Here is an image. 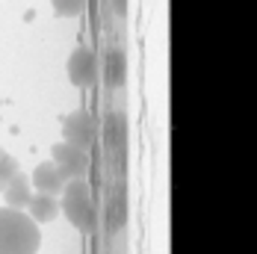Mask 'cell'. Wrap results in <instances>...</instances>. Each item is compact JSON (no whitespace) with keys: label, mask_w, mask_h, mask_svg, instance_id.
<instances>
[{"label":"cell","mask_w":257,"mask_h":254,"mask_svg":"<svg viewBox=\"0 0 257 254\" xmlns=\"http://www.w3.org/2000/svg\"><path fill=\"white\" fill-rule=\"evenodd\" d=\"M42 245L39 225L21 210H0V254H36Z\"/></svg>","instance_id":"obj_1"},{"label":"cell","mask_w":257,"mask_h":254,"mask_svg":"<svg viewBox=\"0 0 257 254\" xmlns=\"http://www.w3.org/2000/svg\"><path fill=\"white\" fill-rule=\"evenodd\" d=\"M62 201H59V213H65V219L77 230H89L95 225V207H92V192L89 183L83 178L65 180L62 186Z\"/></svg>","instance_id":"obj_2"},{"label":"cell","mask_w":257,"mask_h":254,"mask_svg":"<svg viewBox=\"0 0 257 254\" xmlns=\"http://www.w3.org/2000/svg\"><path fill=\"white\" fill-rule=\"evenodd\" d=\"M53 166L59 169V175L65 180L83 178L89 172V154L77 148V145H68V142H56L53 145Z\"/></svg>","instance_id":"obj_3"},{"label":"cell","mask_w":257,"mask_h":254,"mask_svg":"<svg viewBox=\"0 0 257 254\" xmlns=\"http://www.w3.org/2000/svg\"><path fill=\"white\" fill-rule=\"evenodd\" d=\"M68 80L77 89H89L98 80V59L89 48H74L68 56Z\"/></svg>","instance_id":"obj_4"},{"label":"cell","mask_w":257,"mask_h":254,"mask_svg":"<svg viewBox=\"0 0 257 254\" xmlns=\"http://www.w3.org/2000/svg\"><path fill=\"white\" fill-rule=\"evenodd\" d=\"M62 139H65L68 145H77V148L86 151V148L95 142V121H92V115H89L86 109L71 112V115L65 118V124H62Z\"/></svg>","instance_id":"obj_5"},{"label":"cell","mask_w":257,"mask_h":254,"mask_svg":"<svg viewBox=\"0 0 257 254\" xmlns=\"http://www.w3.org/2000/svg\"><path fill=\"white\" fill-rule=\"evenodd\" d=\"M0 195H3L6 207H12V210H24L27 201H30V195H33V192H30V178L21 175V172H15L12 178L0 186Z\"/></svg>","instance_id":"obj_6"},{"label":"cell","mask_w":257,"mask_h":254,"mask_svg":"<svg viewBox=\"0 0 257 254\" xmlns=\"http://www.w3.org/2000/svg\"><path fill=\"white\" fill-rule=\"evenodd\" d=\"M30 183L36 186V192H48V195H59L62 186H65V178L59 175V169L53 163H39L33 169V178Z\"/></svg>","instance_id":"obj_7"},{"label":"cell","mask_w":257,"mask_h":254,"mask_svg":"<svg viewBox=\"0 0 257 254\" xmlns=\"http://www.w3.org/2000/svg\"><path fill=\"white\" fill-rule=\"evenodd\" d=\"M30 219L36 222V225H42V222H53L56 216H59V201H56V195H48V192H36V195H30Z\"/></svg>","instance_id":"obj_8"},{"label":"cell","mask_w":257,"mask_h":254,"mask_svg":"<svg viewBox=\"0 0 257 254\" xmlns=\"http://www.w3.org/2000/svg\"><path fill=\"white\" fill-rule=\"evenodd\" d=\"M106 83L112 86V89H118V86H124V74H127V65H124V53L121 51H109L106 53Z\"/></svg>","instance_id":"obj_9"},{"label":"cell","mask_w":257,"mask_h":254,"mask_svg":"<svg viewBox=\"0 0 257 254\" xmlns=\"http://www.w3.org/2000/svg\"><path fill=\"white\" fill-rule=\"evenodd\" d=\"M53 3V12L62 15V18H74L86 9V0H51Z\"/></svg>","instance_id":"obj_10"},{"label":"cell","mask_w":257,"mask_h":254,"mask_svg":"<svg viewBox=\"0 0 257 254\" xmlns=\"http://www.w3.org/2000/svg\"><path fill=\"white\" fill-rule=\"evenodd\" d=\"M106 136H109V142H121L124 139V124H121L118 115H109L106 118Z\"/></svg>","instance_id":"obj_11"},{"label":"cell","mask_w":257,"mask_h":254,"mask_svg":"<svg viewBox=\"0 0 257 254\" xmlns=\"http://www.w3.org/2000/svg\"><path fill=\"white\" fill-rule=\"evenodd\" d=\"M15 172H18V163H15V157H12V154H6V157L0 160V186L12 178Z\"/></svg>","instance_id":"obj_12"},{"label":"cell","mask_w":257,"mask_h":254,"mask_svg":"<svg viewBox=\"0 0 257 254\" xmlns=\"http://www.w3.org/2000/svg\"><path fill=\"white\" fill-rule=\"evenodd\" d=\"M115 12L124 15V12H127V0H115Z\"/></svg>","instance_id":"obj_13"},{"label":"cell","mask_w":257,"mask_h":254,"mask_svg":"<svg viewBox=\"0 0 257 254\" xmlns=\"http://www.w3.org/2000/svg\"><path fill=\"white\" fill-rule=\"evenodd\" d=\"M3 157H6V151H3V148H0V160H3Z\"/></svg>","instance_id":"obj_14"}]
</instances>
